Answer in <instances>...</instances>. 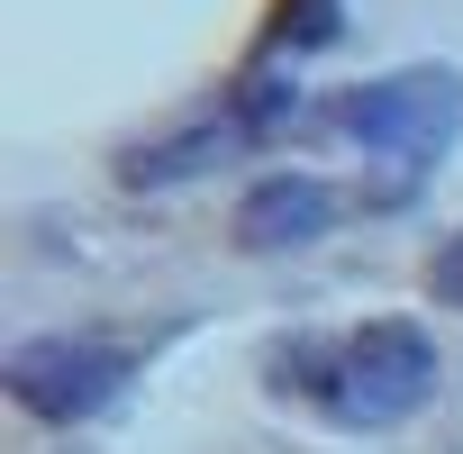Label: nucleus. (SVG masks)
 I'll return each mask as SVG.
<instances>
[{
	"label": "nucleus",
	"instance_id": "f257e3e1",
	"mask_svg": "<svg viewBox=\"0 0 463 454\" xmlns=\"http://www.w3.org/2000/svg\"><path fill=\"white\" fill-rule=\"evenodd\" d=\"M273 382H291V400H309L345 436H391L436 400L445 364H436V336L418 318H364L336 345H282Z\"/></svg>",
	"mask_w": 463,
	"mask_h": 454
},
{
	"label": "nucleus",
	"instance_id": "f03ea898",
	"mask_svg": "<svg viewBox=\"0 0 463 454\" xmlns=\"http://www.w3.org/2000/svg\"><path fill=\"white\" fill-rule=\"evenodd\" d=\"M327 118H336L382 173H400V191H418V182L454 155V137H463V73H454V64H400V73H382V82L336 91Z\"/></svg>",
	"mask_w": 463,
	"mask_h": 454
},
{
	"label": "nucleus",
	"instance_id": "7ed1b4c3",
	"mask_svg": "<svg viewBox=\"0 0 463 454\" xmlns=\"http://www.w3.org/2000/svg\"><path fill=\"white\" fill-rule=\"evenodd\" d=\"M128 373H137L128 345H91V336H37V345L10 355V391H19V409H37V418H55V427L109 409V400L128 391Z\"/></svg>",
	"mask_w": 463,
	"mask_h": 454
},
{
	"label": "nucleus",
	"instance_id": "20e7f679",
	"mask_svg": "<svg viewBox=\"0 0 463 454\" xmlns=\"http://www.w3.org/2000/svg\"><path fill=\"white\" fill-rule=\"evenodd\" d=\"M327 218H336V191L318 173H264L246 200H237V237L255 255H291L309 237H327Z\"/></svg>",
	"mask_w": 463,
	"mask_h": 454
},
{
	"label": "nucleus",
	"instance_id": "39448f33",
	"mask_svg": "<svg viewBox=\"0 0 463 454\" xmlns=\"http://www.w3.org/2000/svg\"><path fill=\"white\" fill-rule=\"evenodd\" d=\"M427 291H436L445 309H463V227H454V237H445V255L427 264Z\"/></svg>",
	"mask_w": 463,
	"mask_h": 454
}]
</instances>
